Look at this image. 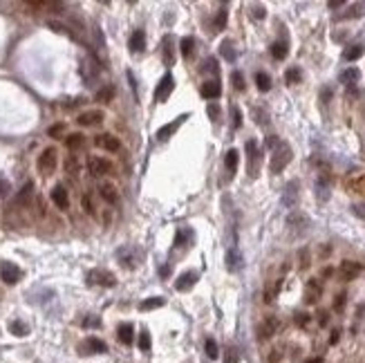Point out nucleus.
Segmentation results:
<instances>
[{"label":"nucleus","instance_id":"1","mask_svg":"<svg viewBox=\"0 0 365 363\" xmlns=\"http://www.w3.org/2000/svg\"><path fill=\"white\" fill-rule=\"evenodd\" d=\"M292 157H293L292 146H289L287 141H280V144L271 150V161H269L271 173H280V170H285V168H287V164L292 161Z\"/></svg>","mask_w":365,"mask_h":363},{"label":"nucleus","instance_id":"2","mask_svg":"<svg viewBox=\"0 0 365 363\" xmlns=\"http://www.w3.org/2000/svg\"><path fill=\"white\" fill-rule=\"evenodd\" d=\"M298 200H300V182H298V179H292V182L285 186L280 202H283V206H287V208H296Z\"/></svg>","mask_w":365,"mask_h":363},{"label":"nucleus","instance_id":"3","mask_svg":"<svg viewBox=\"0 0 365 363\" xmlns=\"http://www.w3.org/2000/svg\"><path fill=\"white\" fill-rule=\"evenodd\" d=\"M314 195H316L318 202H327V200H329V195H331V177H329V173H321L316 177Z\"/></svg>","mask_w":365,"mask_h":363},{"label":"nucleus","instance_id":"4","mask_svg":"<svg viewBox=\"0 0 365 363\" xmlns=\"http://www.w3.org/2000/svg\"><path fill=\"white\" fill-rule=\"evenodd\" d=\"M117 258L126 269H137V265H139V253L130 244H123L121 249H117Z\"/></svg>","mask_w":365,"mask_h":363},{"label":"nucleus","instance_id":"5","mask_svg":"<svg viewBox=\"0 0 365 363\" xmlns=\"http://www.w3.org/2000/svg\"><path fill=\"white\" fill-rule=\"evenodd\" d=\"M173 87H175V79H173V74L171 72H166L164 77H161V81H159V85L155 87V101H159V103H164L166 99L171 97V92H173Z\"/></svg>","mask_w":365,"mask_h":363},{"label":"nucleus","instance_id":"6","mask_svg":"<svg viewBox=\"0 0 365 363\" xmlns=\"http://www.w3.org/2000/svg\"><path fill=\"white\" fill-rule=\"evenodd\" d=\"M88 168L92 175H97V177H101V175H108L114 170V166H112L110 160H106V157H99V155H92L88 160Z\"/></svg>","mask_w":365,"mask_h":363},{"label":"nucleus","instance_id":"7","mask_svg":"<svg viewBox=\"0 0 365 363\" xmlns=\"http://www.w3.org/2000/svg\"><path fill=\"white\" fill-rule=\"evenodd\" d=\"M0 278L7 282V285H16V282L23 278V271H20L18 265L14 262H0Z\"/></svg>","mask_w":365,"mask_h":363},{"label":"nucleus","instance_id":"8","mask_svg":"<svg viewBox=\"0 0 365 363\" xmlns=\"http://www.w3.org/2000/svg\"><path fill=\"white\" fill-rule=\"evenodd\" d=\"M56 168V148H45L38 155V170L43 175H52Z\"/></svg>","mask_w":365,"mask_h":363},{"label":"nucleus","instance_id":"9","mask_svg":"<svg viewBox=\"0 0 365 363\" xmlns=\"http://www.w3.org/2000/svg\"><path fill=\"white\" fill-rule=\"evenodd\" d=\"M287 227L292 233H305L307 227H309V218L305 213H300V211H292L287 215Z\"/></svg>","mask_w":365,"mask_h":363},{"label":"nucleus","instance_id":"10","mask_svg":"<svg viewBox=\"0 0 365 363\" xmlns=\"http://www.w3.org/2000/svg\"><path fill=\"white\" fill-rule=\"evenodd\" d=\"M247 157H249V175L251 177H256L258 175V168H260V150H258V144H256L254 139L247 141Z\"/></svg>","mask_w":365,"mask_h":363},{"label":"nucleus","instance_id":"11","mask_svg":"<svg viewBox=\"0 0 365 363\" xmlns=\"http://www.w3.org/2000/svg\"><path fill=\"white\" fill-rule=\"evenodd\" d=\"M361 271H363V265H361V262L343 260L341 267H338V276H341V281H354V278L361 276Z\"/></svg>","mask_w":365,"mask_h":363},{"label":"nucleus","instance_id":"12","mask_svg":"<svg viewBox=\"0 0 365 363\" xmlns=\"http://www.w3.org/2000/svg\"><path fill=\"white\" fill-rule=\"evenodd\" d=\"M88 281L92 282V285H101V287H114V285H117V278H114V274H110V271H106V269L90 271Z\"/></svg>","mask_w":365,"mask_h":363},{"label":"nucleus","instance_id":"13","mask_svg":"<svg viewBox=\"0 0 365 363\" xmlns=\"http://www.w3.org/2000/svg\"><path fill=\"white\" fill-rule=\"evenodd\" d=\"M103 112L101 110H85L81 112V115L76 117V123L83 128H92V126H99V123H103Z\"/></svg>","mask_w":365,"mask_h":363},{"label":"nucleus","instance_id":"14","mask_svg":"<svg viewBox=\"0 0 365 363\" xmlns=\"http://www.w3.org/2000/svg\"><path fill=\"white\" fill-rule=\"evenodd\" d=\"M94 144H97V148L108 150V153H119V148H121L119 139H117L114 135H110V132H103V135H97Z\"/></svg>","mask_w":365,"mask_h":363},{"label":"nucleus","instance_id":"15","mask_svg":"<svg viewBox=\"0 0 365 363\" xmlns=\"http://www.w3.org/2000/svg\"><path fill=\"white\" fill-rule=\"evenodd\" d=\"M278 327H280V321H278L276 316H269V319H264L262 323H260V327H258V336H260V341L271 339V336L278 332Z\"/></svg>","mask_w":365,"mask_h":363},{"label":"nucleus","instance_id":"16","mask_svg":"<svg viewBox=\"0 0 365 363\" xmlns=\"http://www.w3.org/2000/svg\"><path fill=\"white\" fill-rule=\"evenodd\" d=\"M186 119H188V115H180L175 121H171V123H166V126H161L159 130H157V139H159V141H166L168 137H173V135L177 132V128H180Z\"/></svg>","mask_w":365,"mask_h":363},{"label":"nucleus","instance_id":"17","mask_svg":"<svg viewBox=\"0 0 365 363\" xmlns=\"http://www.w3.org/2000/svg\"><path fill=\"white\" fill-rule=\"evenodd\" d=\"M321 294H323V285L316 281V278H312V281H307V285H305V303H309V305L318 303Z\"/></svg>","mask_w":365,"mask_h":363},{"label":"nucleus","instance_id":"18","mask_svg":"<svg viewBox=\"0 0 365 363\" xmlns=\"http://www.w3.org/2000/svg\"><path fill=\"white\" fill-rule=\"evenodd\" d=\"M161 61H164L166 68L175 65V49H173V39L168 34L161 39Z\"/></svg>","mask_w":365,"mask_h":363},{"label":"nucleus","instance_id":"19","mask_svg":"<svg viewBox=\"0 0 365 363\" xmlns=\"http://www.w3.org/2000/svg\"><path fill=\"white\" fill-rule=\"evenodd\" d=\"M242 267H244L242 253L238 251V247H229V251H226V269H229V271H240Z\"/></svg>","mask_w":365,"mask_h":363},{"label":"nucleus","instance_id":"20","mask_svg":"<svg viewBox=\"0 0 365 363\" xmlns=\"http://www.w3.org/2000/svg\"><path fill=\"white\" fill-rule=\"evenodd\" d=\"M197 278H200V274H197V271H186V274H182V276L177 278L175 289L177 291H188L190 287L197 282Z\"/></svg>","mask_w":365,"mask_h":363},{"label":"nucleus","instance_id":"21","mask_svg":"<svg viewBox=\"0 0 365 363\" xmlns=\"http://www.w3.org/2000/svg\"><path fill=\"white\" fill-rule=\"evenodd\" d=\"M81 74H83V79H85V83H88V85H94V81H97V74H99L97 61H83Z\"/></svg>","mask_w":365,"mask_h":363},{"label":"nucleus","instance_id":"22","mask_svg":"<svg viewBox=\"0 0 365 363\" xmlns=\"http://www.w3.org/2000/svg\"><path fill=\"white\" fill-rule=\"evenodd\" d=\"M200 92L204 99H218L219 94H222V85H219L218 79H213V81H206L204 85H202Z\"/></svg>","mask_w":365,"mask_h":363},{"label":"nucleus","instance_id":"23","mask_svg":"<svg viewBox=\"0 0 365 363\" xmlns=\"http://www.w3.org/2000/svg\"><path fill=\"white\" fill-rule=\"evenodd\" d=\"M52 202L56 204L59 208H68L70 206V198H68V191L63 189V186H54L52 189Z\"/></svg>","mask_w":365,"mask_h":363},{"label":"nucleus","instance_id":"24","mask_svg":"<svg viewBox=\"0 0 365 363\" xmlns=\"http://www.w3.org/2000/svg\"><path fill=\"white\" fill-rule=\"evenodd\" d=\"M99 195H101V200H106L108 204H119V193H117V189L112 184H101L99 186Z\"/></svg>","mask_w":365,"mask_h":363},{"label":"nucleus","instance_id":"25","mask_svg":"<svg viewBox=\"0 0 365 363\" xmlns=\"http://www.w3.org/2000/svg\"><path fill=\"white\" fill-rule=\"evenodd\" d=\"M117 336H119V341H121V343L130 345L132 341H135V327H132L130 323H121L117 327Z\"/></svg>","mask_w":365,"mask_h":363},{"label":"nucleus","instance_id":"26","mask_svg":"<svg viewBox=\"0 0 365 363\" xmlns=\"http://www.w3.org/2000/svg\"><path fill=\"white\" fill-rule=\"evenodd\" d=\"M130 49H132V52H144V49H146V34H144L142 29L132 32V36H130Z\"/></svg>","mask_w":365,"mask_h":363},{"label":"nucleus","instance_id":"27","mask_svg":"<svg viewBox=\"0 0 365 363\" xmlns=\"http://www.w3.org/2000/svg\"><path fill=\"white\" fill-rule=\"evenodd\" d=\"M345 186L350 193H365V175H356V177H347Z\"/></svg>","mask_w":365,"mask_h":363},{"label":"nucleus","instance_id":"28","mask_svg":"<svg viewBox=\"0 0 365 363\" xmlns=\"http://www.w3.org/2000/svg\"><path fill=\"white\" fill-rule=\"evenodd\" d=\"M365 54V45L356 43V45H347L345 49H343V58L345 61H356V58H361Z\"/></svg>","mask_w":365,"mask_h":363},{"label":"nucleus","instance_id":"29","mask_svg":"<svg viewBox=\"0 0 365 363\" xmlns=\"http://www.w3.org/2000/svg\"><path fill=\"white\" fill-rule=\"evenodd\" d=\"M238 161H240L238 150L231 148L229 153H226V157H224V164H226V170H229V177H233V175H235V170H238Z\"/></svg>","mask_w":365,"mask_h":363},{"label":"nucleus","instance_id":"30","mask_svg":"<svg viewBox=\"0 0 365 363\" xmlns=\"http://www.w3.org/2000/svg\"><path fill=\"white\" fill-rule=\"evenodd\" d=\"M166 305V298L164 296H152V298H146L139 303V310L148 312V310H157V307H164Z\"/></svg>","mask_w":365,"mask_h":363},{"label":"nucleus","instance_id":"31","mask_svg":"<svg viewBox=\"0 0 365 363\" xmlns=\"http://www.w3.org/2000/svg\"><path fill=\"white\" fill-rule=\"evenodd\" d=\"M287 52H289L287 40H276V43L271 45V56L276 58V61H283V58H287Z\"/></svg>","mask_w":365,"mask_h":363},{"label":"nucleus","instance_id":"32","mask_svg":"<svg viewBox=\"0 0 365 363\" xmlns=\"http://www.w3.org/2000/svg\"><path fill=\"white\" fill-rule=\"evenodd\" d=\"M219 54H222L229 63H233L235 58H238V52L233 49V43H231V40H222V45H219Z\"/></svg>","mask_w":365,"mask_h":363},{"label":"nucleus","instance_id":"33","mask_svg":"<svg viewBox=\"0 0 365 363\" xmlns=\"http://www.w3.org/2000/svg\"><path fill=\"white\" fill-rule=\"evenodd\" d=\"M85 348L90 350V352H108V345L103 343L101 339H97V336H88V339H85Z\"/></svg>","mask_w":365,"mask_h":363},{"label":"nucleus","instance_id":"34","mask_svg":"<svg viewBox=\"0 0 365 363\" xmlns=\"http://www.w3.org/2000/svg\"><path fill=\"white\" fill-rule=\"evenodd\" d=\"M359 79H361L359 68H347L341 74V83H345V85H354V83H359Z\"/></svg>","mask_w":365,"mask_h":363},{"label":"nucleus","instance_id":"35","mask_svg":"<svg viewBox=\"0 0 365 363\" xmlns=\"http://www.w3.org/2000/svg\"><path fill=\"white\" fill-rule=\"evenodd\" d=\"M9 332L14 336H27V334H30V325H25L23 321H11V323H9Z\"/></svg>","mask_w":365,"mask_h":363},{"label":"nucleus","instance_id":"36","mask_svg":"<svg viewBox=\"0 0 365 363\" xmlns=\"http://www.w3.org/2000/svg\"><path fill=\"white\" fill-rule=\"evenodd\" d=\"M256 83H258L260 92H269V90H271V77H269L267 72H258V74H256Z\"/></svg>","mask_w":365,"mask_h":363},{"label":"nucleus","instance_id":"37","mask_svg":"<svg viewBox=\"0 0 365 363\" xmlns=\"http://www.w3.org/2000/svg\"><path fill=\"white\" fill-rule=\"evenodd\" d=\"M226 18H229V9H226V7H222V9L218 11V16H215V20H213L215 32H222V29L226 27Z\"/></svg>","mask_w":365,"mask_h":363},{"label":"nucleus","instance_id":"38","mask_svg":"<svg viewBox=\"0 0 365 363\" xmlns=\"http://www.w3.org/2000/svg\"><path fill=\"white\" fill-rule=\"evenodd\" d=\"M83 144H85V137H83L81 132H74V135H70L68 139H65V146H68L70 150H76V148H81Z\"/></svg>","mask_w":365,"mask_h":363},{"label":"nucleus","instance_id":"39","mask_svg":"<svg viewBox=\"0 0 365 363\" xmlns=\"http://www.w3.org/2000/svg\"><path fill=\"white\" fill-rule=\"evenodd\" d=\"M112 97H114V87L112 85H103L97 92V101H101V103H110Z\"/></svg>","mask_w":365,"mask_h":363},{"label":"nucleus","instance_id":"40","mask_svg":"<svg viewBox=\"0 0 365 363\" xmlns=\"http://www.w3.org/2000/svg\"><path fill=\"white\" fill-rule=\"evenodd\" d=\"M302 79V72L298 68H289L287 72H285V81L289 83V85H296V83H300Z\"/></svg>","mask_w":365,"mask_h":363},{"label":"nucleus","instance_id":"41","mask_svg":"<svg viewBox=\"0 0 365 363\" xmlns=\"http://www.w3.org/2000/svg\"><path fill=\"white\" fill-rule=\"evenodd\" d=\"M180 47H182V56H184V58H190V54H193V47H195V40L190 39V36H184V39H182V43H180Z\"/></svg>","mask_w":365,"mask_h":363},{"label":"nucleus","instance_id":"42","mask_svg":"<svg viewBox=\"0 0 365 363\" xmlns=\"http://www.w3.org/2000/svg\"><path fill=\"white\" fill-rule=\"evenodd\" d=\"M204 350H206V357H209V359H218L219 357V348H218V343H215V339H206Z\"/></svg>","mask_w":365,"mask_h":363},{"label":"nucleus","instance_id":"43","mask_svg":"<svg viewBox=\"0 0 365 363\" xmlns=\"http://www.w3.org/2000/svg\"><path fill=\"white\" fill-rule=\"evenodd\" d=\"M190 238H193V233H190L188 229H180L175 236V247H184V242L190 240Z\"/></svg>","mask_w":365,"mask_h":363},{"label":"nucleus","instance_id":"44","mask_svg":"<svg viewBox=\"0 0 365 363\" xmlns=\"http://www.w3.org/2000/svg\"><path fill=\"white\" fill-rule=\"evenodd\" d=\"M249 14L254 16L256 20H262L267 16V9H264V5H249Z\"/></svg>","mask_w":365,"mask_h":363},{"label":"nucleus","instance_id":"45","mask_svg":"<svg viewBox=\"0 0 365 363\" xmlns=\"http://www.w3.org/2000/svg\"><path fill=\"white\" fill-rule=\"evenodd\" d=\"M76 170H78V160L74 155H68V157H65V173L74 175Z\"/></svg>","mask_w":365,"mask_h":363},{"label":"nucleus","instance_id":"46","mask_svg":"<svg viewBox=\"0 0 365 363\" xmlns=\"http://www.w3.org/2000/svg\"><path fill=\"white\" fill-rule=\"evenodd\" d=\"M9 193H11V184H9V179H7L5 175L0 173V198H7Z\"/></svg>","mask_w":365,"mask_h":363},{"label":"nucleus","instance_id":"47","mask_svg":"<svg viewBox=\"0 0 365 363\" xmlns=\"http://www.w3.org/2000/svg\"><path fill=\"white\" fill-rule=\"evenodd\" d=\"M139 348H142L144 352L150 350V334H148L146 329H142V334H139Z\"/></svg>","mask_w":365,"mask_h":363},{"label":"nucleus","instance_id":"48","mask_svg":"<svg viewBox=\"0 0 365 363\" xmlns=\"http://www.w3.org/2000/svg\"><path fill=\"white\" fill-rule=\"evenodd\" d=\"M231 83H233L235 90H244V77H242V72H233V74H231Z\"/></svg>","mask_w":365,"mask_h":363},{"label":"nucleus","instance_id":"49","mask_svg":"<svg viewBox=\"0 0 365 363\" xmlns=\"http://www.w3.org/2000/svg\"><path fill=\"white\" fill-rule=\"evenodd\" d=\"M231 115H233V128L238 130V128L242 126V112H240L238 106H233V108H231Z\"/></svg>","mask_w":365,"mask_h":363},{"label":"nucleus","instance_id":"50","mask_svg":"<svg viewBox=\"0 0 365 363\" xmlns=\"http://www.w3.org/2000/svg\"><path fill=\"white\" fill-rule=\"evenodd\" d=\"M204 72H211V74H215V77H218L219 68H218V61H215V58H209V61L204 63Z\"/></svg>","mask_w":365,"mask_h":363},{"label":"nucleus","instance_id":"51","mask_svg":"<svg viewBox=\"0 0 365 363\" xmlns=\"http://www.w3.org/2000/svg\"><path fill=\"white\" fill-rule=\"evenodd\" d=\"M254 117H256V123H258V126H264V123H267V112L260 110V108H254Z\"/></svg>","mask_w":365,"mask_h":363},{"label":"nucleus","instance_id":"52","mask_svg":"<svg viewBox=\"0 0 365 363\" xmlns=\"http://www.w3.org/2000/svg\"><path fill=\"white\" fill-rule=\"evenodd\" d=\"M206 112H209V117L213 121L219 119V106H218V103H209V106H206Z\"/></svg>","mask_w":365,"mask_h":363},{"label":"nucleus","instance_id":"53","mask_svg":"<svg viewBox=\"0 0 365 363\" xmlns=\"http://www.w3.org/2000/svg\"><path fill=\"white\" fill-rule=\"evenodd\" d=\"M81 204H83V208H85V211H88V213H94V208H92V202H90V195H83Z\"/></svg>","mask_w":365,"mask_h":363},{"label":"nucleus","instance_id":"54","mask_svg":"<svg viewBox=\"0 0 365 363\" xmlns=\"http://www.w3.org/2000/svg\"><path fill=\"white\" fill-rule=\"evenodd\" d=\"M63 130H65V126H63V123H56V126H52V128H49V135H52V137H59Z\"/></svg>","mask_w":365,"mask_h":363},{"label":"nucleus","instance_id":"55","mask_svg":"<svg viewBox=\"0 0 365 363\" xmlns=\"http://www.w3.org/2000/svg\"><path fill=\"white\" fill-rule=\"evenodd\" d=\"M307 323H309V314H296V325H300V327H305Z\"/></svg>","mask_w":365,"mask_h":363},{"label":"nucleus","instance_id":"56","mask_svg":"<svg viewBox=\"0 0 365 363\" xmlns=\"http://www.w3.org/2000/svg\"><path fill=\"white\" fill-rule=\"evenodd\" d=\"M83 325H85V327H97V325H101V321L94 319V316H90V319L83 321Z\"/></svg>","mask_w":365,"mask_h":363},{"label":"nucleus","instance_id":"57","mask_svg":"<svg viewBox=\"0 0 365 363\" xmlns=\"http://www.w3.org/2000/svg\"><path fill=\"white\" fill-rule=\"evenodd\" d=\"M264 144H267V148H271V150H273V148H276L278 144H280V139H278V137H273V135H271V137H267V141H264Z\"/></svg>","mask_w":365,"mask_h":363},{"label":"nucleus","instance_id":"58","mask_svg":"<svg viewBox=\"0 0 365 363\" xmlns=\"http://www.w3.org/2000/svg\"><path fill=\"white\" fill-rule=\"evenodd\" d=\"M224 363H238V350L231 348V350H229V359H226Z\"/></svg>","mask_w":365,"mask_h":363},{"label":"nucleus","instance_id":"59","mask_svg":"<svg viewBox=\"0 0 365 363\" xmlns=\"http://www.w3.org/2000/svg\"><path fill=\"white\" fill-rule=\"evenodd\" d=\"M352 208H354V213L359 215V218H365V204H354Z\"/></svg>","mask_w":365,"mask_h":363},{"label":"nucleus","instance_id":"60","mask_svg":"<svg viewBox=\"0 0 365 363\" xmlns=\"http://www.w3.org/2000/svg\"><path fill=\"white\" fill-rule=\"evenodd\" d=\"M345 305V294H341V296H336V303H334V307L336 310H341V307Z\"/></svg>","mask_w":365,"mask_h":363},{"label":"nucleus","instance_id":"61","mask_svg":"<svg viewBox=\"0 0 365 363\" xmlns=\"http://www.w3.org/2000/svg\"><path fill=\"white\" fill-rule=\"evenodd\" d=\"M283 357V354H280V350H273L271 352V357H269V363H278V359Z\"/></svg>","mask_w":365,"mask_h":363},{"label":"nucleus","instance_id":"62","mask_svg":"<svg viewBox=\"0 0 365 363\" xmlns=\"http://www.w3.org/2000/svg\"><path fill=\"white\" fill-rule=\"evenodd\" d=\"M338 7H343V0H331L329 2V9H338Z\"/></svg>","mask_w":365,"mask_h":363},{"label":"nucleus","instance_id":"63","mask_svg":"<svg viewBox=\"0 0 365 363\" xmlns=\"http://www.w3.org/2000/svg\"><path fill=\"white\" fill-rule=\"evenodd\" d=\"M336 341H338V332H331V339H329V343H331V345H334V343H336Z\"/></svg>","mask_w":365,"mask_h":363},{"label":"nucleus","instance_id":"64","mask_svg":"<svg viewBox=\"0 0 365 363\" xmlns=\"http://www.w3.org/2000/svg\"><path fill=\"white\" fill-rule=\"evenodd\" d=\"M307 363H321V359H312V361H307Z\"/></svg>","mask_w":365,"mask_h":363}]
</instances>
